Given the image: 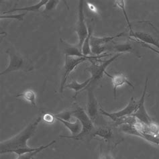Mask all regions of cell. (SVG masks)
I'll list each match as a JSON object with an SVG mask.
<instances>
[{"instance_id": "cell-5", "label": "cell", "mask_w": 159, "mask_h": 159, "mask_svg": "<svg viewBox=\"0 0 159 159\" xmlns=\"http://www.w3.org/2000/svg\"><path fill=\"white\" fill-rule=\"evenodd\" d=\"M87 60L91 61L88 58H83V57H68L65 56V62L63 69V73L62 75L61 85H60V91L62 93L64 87H65V83L67 81V79L69 77L70 73L75 69V67L81 62H84Z\"/></svg>"}, {"instance_id": "cell-24", "label": "cell", "mask_w": 159, "mask_h": 159, "mask_svg": "<svg viewBox=\"0 0 159 159\" xmlns=\"http://www.w3.org/2000/svg\"><path fill=\"white\" fill-rule=\"evenodd\" d=\"M54 117L57 118H59L66 122H73L72 120L75 118L73 116V111H64L59 113V114H54Z\"/></svg>"}, {"instance_id": "cell-6", "label": "cell", "mask_w": 159, "mask_h": 159, "mask_svg": "<svg viewBox=\"0 0 159 159\" xmlns=\"http://www.w3.org/2000/svg\"><path fill=\"white\" fill-rule=\"evenodd\" d=\"M124 32L120 33L118 34L111 36H106V37H95L92 36L90 39V46L92 54H95V56H99L102 55V53L104 51H106L107 48L105 47L106 44L110 43V42L114 40L116 38L124 36Z\"/></svg>"}, {"instance_id": "cell-16", "label": "cell", "mask_w": 159, "mask_h": 159, "mask_svg": "<svg viewBox=\"0 0 159 159\" xmlns=\"http://www.w3.org/2000/svg\"><path fill=\"white\" fill-rule=\"evenodd\" d=\"M91 81V77L87 79V80H86L85 82H83L81 83L77 82L75 79H74V80H73L70 83H69V84L66 85L65 87L66 88H69L70 89L74 90L75 91V95L73 97V98H76L79 92L83 91L84 89H86L90 84Z\"/></svg>"}, {"instance_id": "cell-9", "label": "cell", "mask_w": 159, "mask_h": 159, "mask_svg": "<svg viewBox=\"0 0 159 159\" xmlns=\"http://www.w3.org/2000/svg\"><path fill=\"white\" fill-rule=\"evenodd\" d=\"M148 81V79L146 78L143 93H142V95L141 98L140 99L139 102H138V107L136 108L135 112L132 115L133 116H134L136 119L139 120L141 123L147 125L151 122H152V120L151 118L149 116L147 111H146L145 106H144V99H145L146 90H147Z\"/></svg>"}, {"instance_id": "cell-2", "label": "cell", "mask_w": 159, "mask_h": 159, "mask_svg": "<svg viewBox=\"0 0 159 159\" xmlns=\"http://www.w3.org/2000/svg\"><path fill=\"white\" fill-rule=\"evenodd\" d=\"M73 116L74 118L79 120L82 125V130L78 135L72 136H61V138H66V139H74L76 140H83L84 138L93 132L94 129V125L93 121H92L89 116L87 115L85 111L80 106H77L76 110L73 111Z\"/></svg>"}, {"instance_id": "cell-15", "label": "cell", "mask_w": 159, "mask_h": 159, "mask_svg": "<svg viewBox=\"0 0 159 159\" xmlns=\"http://www.w3.org/2000/svg\"><path fill=\"white\" fill-rule=\"evenodd\" d=\"M57 120L61 122L62 124L65 125V126L67 128L70 133H71V136H75L78 135L79 134H80V132L82 130V125L80 122V121L79 120L76 119V120L75 122H66V121L62 120L59 118H55Z\"/></svg>"}, {"instance_id": "cell-22", "label": "cell", "mask_w": 159, "mask_h": 159, "mask_svg": "<svg viewBox=\"0 0 159 159\" xmlns=\"http://www.w3.org/2000/svg\"><path fill=\"white\" fill-rule=\"evenodd\" d=\"M88 30H89L88 36H87L86 39L84 41V43H83V44L82 50H81L82 53L85 56H91V54H92L91 46H90V39L91 36L92 30H91V28L90 27L88 28Z\"/></svg>"}, {"instance_id": "cell-20", "label": "cell", "mask_w": 159, "mask_h": 159, "mask_svg": "<svg viewBox=\"0 0 159 159\" xmlns=\"http://www.w3.org/2000/svg\"><path fill=\"white\" fill-rule=\"evenodd\" d=\"M55 142H56V140H53V141L51 142L49 144H47L46 146H39V149H38L37 150H35V151H34V152L24 154H22V155L18 156V158H16V159H33V157H34L36 155V154L40 152L41 151H43V150L50 147V146H51L52 144H54V143H55Z\"/></svg>"}, {"instance_id": "cell-13", "label": "cell", "mask_w": 159, "mask_h": 159, "mask_svg": "<svg viewBox=\"0 0 159 159\" xmlns=\"http://www.w3.org/2000/svg\"><path fill=\"white\" fill-rule=\"evenodd\" d=\"M129 36L144 44L154 46L159 50V39L153 37L151 34L143 32H134Z\"/></svg>"}, {"instance_id": "cell-23", "label": "cell", "mask_w": 159, "mask_h": 159, "mask_svg": "<svg viewBox=\"0 0 159 159\" xmlns=\"http://www.w3.org/2000/svg\"><path fill=\"white\" fill-rule=\"evenodd\" d=\"M115 4H116V6L117 7H118L120 8V9L123 11V14H124V17H125V20H126L127 24H128V27H129V34H132V33L134 32V31L132 30V28L131 23L129 22L128 16V15H127L126 11H125V2L124 1V0H120V1H116V2H115Z\"/></svg>"}, {"instance_id": "cell-12", "label": "cell", "mask_w": 159, "mask_h": 159, "mask_svg": "<svg viewBox=\"0 0 159 159\" xmlns=\"http://www.w3.org/2000/svg\"><path fill=\"white\" fill-rule=\"evenodd\" d=\"M87 114L93 122L98 115V103L96 100L93 88L88 89V102L87 106Z\"/></svg>"}, {"instance_id": "cell-1", "label": "cell", "mask_w": 159, "mask_h": 159, "mask_svg": "<svg viewBox=\"0 0 159 159\" xmlns=\"http://www.w3.org/2000/svg\"><path fill=\"white\" fill-rule=\"evenodd\" d=\"M43 120L42 116H39L32 123L28 124L22 132L11 139L1 142L0 143V153L6 154L7 151L18 148H29L27 144L28 140L30 139L36 130L38 125Z\"/></svg>"}, {"instance_id": "cell-26", "label": "cell", "mask_w": 159, "mask_h": 159, "mask_svg": "<svg viewBox=\"0 0 159 159\" xmlns=\"http://www.w3.org/2000/svg\"><path fill=\"white\" fill-rule=\"evenodd\" d=\"M26 12H23L22 14H7V15H2L0 16L1 19H11V20H16L20 21V22H23L24 20V17L26 16Z\"/></svg>"}, {"instance_id": "cell-4", "label": "cell", "mask_w": 159, "mask_h": 159, "mask_svg": "<svg viewBox=\"0 0 159 159\" xmlns=\"http://www.w3.org/2000/svg\"><path fill=\"white\" fill-rule=\"evenodd\" d=\"M121 54H122L117 53L116 55L111 57L110 59H108L106 61H102V63L100 65H96L93 61H91V65L89 67L87 68V70H88L91 74V81L90 83V84L93 83H95L97 81L99 80L100 79H102L103 74H106L107 73L106 69L107 66L110 65L113 61H114L116 59H117Z\"/></svg>"}, {"instance_id": "cell-10", "label": "cell", "mask_w": 159, "mask_h": 159, "mask_svg": "<svg viewBox=\"0 0 159 159\" xmlns=\"http://www.w3.org/2000/svg\"><path fill=\"white\" fill-rule=\"evenodd\" d=\"M137 107H138V102L134 99V98L132 97L131 98L130 101H129V102L128 103V106L125 107H124L122 110L118 111L117 112H114V113H109L106 111L105 110H103L102 108H99V111H101L102 114L111 118V120H112L114 122H115L117 119L123 118V117H125V116H132L134 113L135 112Z\"/></svg>"}, {"instance_id": "cell-25", "label": "cell", "mask_w": 159, "mask_h": 159, "mask_svg": "<svg viewBox=\"0 0 159 159\" xmlns=\"http://www.w3.org/2000/svg\"><path fill=\"white\" fill-rule=\"evenodd\" d=\"M38 149H39V148H31V147L18 148V149H15V150H8V151L6 152V153H15L16 154H18V156H20V155H22V154H24L34 152V151H35V150H37Z\"/></svg>"}, {"instance_id": "cell-21", "label": "cell", "mask_w": 159, "mask_h": 159, "mask_svg": "<svg viewBox=\"0 0 159 159\" xmlns=\"http://www.w3.org/2000/svg\"><path fill=\"white\" fill-rule=\"evenodd\" d=\"M112 51L117 52L119 54H122L124 52H132V51H133V46L129 43L116 44L113 47Z\"/></svg>"}, {"instance_id": "cell-3", "label": "cell", "mask_w": 159, "mask_h": 159, "mask_svg": "<svg viewBox=\"0 0 159 159\" xmlns=\"http://www.w3.org/2000/svg\"><path fill=\"white\" fill-rule=\"evenodd\" d=\"M6 53L10 57V64L5 70L1 72L0 73L1 75L16 70L29 71L33 69V66L30 61L21 56L14 49L8 48L6 51Z\"/></svg>"}, {"instance_id": "cell-18", "label": "cell", "mask_w": 159, "mask_h": 159, "mask_svg": "<svg viewBox=\"0 0 159 159\" xmlns=\"http://www.w3.org/2000/svg\"><path fill=\"white\" fill-rule=\"evenodd\" d=\"M91 136H99L105 140H110L113 136L112 129L109 127H99L92 132Z\"/></svg>"}, {"instance_id": "cell-28", "label": "cell", "mask_w": 159, "mask_h": 159, "mask_svg": "<svg viewBox=\"0 0 159 159\" xmlns=\"http://www.w3.org/2000/svg\"><path fill=\"white\" fill-rule=\"evenodd\" d=\"M148 132L152 135L159 136V125L155 122H151L147 125Z\"/></svg>"}, {"instance_id": "cell-29", "label": "cell", "mask_w": 159, "mask_h": 159, "mask_svg": "<svg viewBox=\"0 0 159 159\" xmlns=\"http://www.w3.org/2000/svg\"><path fill=\"white\" fill-rule=\"evenodd\" d=\"M42 119L44 122H46L47 124H52L54 122V120H55V117L54 115L51 114H45L43 117H42Z\"/></svg>"}, {"instance_id": "cell-27", "label": "cell", "mask_w": 159, "mask_h": 159, "mask_svg": "<svg viewBox=\"0 0 159 159\" xmlns=\"http://www.w3.org/2000/svg\"><path fill=\"white\" fill-rule=\"evenodd\" d=\"M59 2V0H48V3L46 4L45 8L44 11H43V13H46V12L51 11L54 10H55Z\"/></svg>"}, {"instance_id": "cell-19", "label": "cell", "mask_w": 159, "mask_h": 159, "mask_svg": "<svg viewBox=\"0 0 159 159\" xmlns=\"http://www.w3.org/2000/svg\"><path fill=\"white\" fill-rule=\"evenodd\" d=\"M16 97L22 98L24 100H26V101L30 103L33 107H36V95L34 91L26 90L22 93L16 95Z\"/></svg>"}, {"instance_id": "cell-17", "label": "cell", "mask_w": 159, "mask_h": 159, "mask_svg": "<svg viewBox=\"0 0 159 159\" xmlns=\"http://www.w3.org/2000/svg\"><path fill=\"white\" fill-rule=\"evenodd\" d=\"M48 2V0H41L39 3L35 4V5H33L31 6H27V7H24L21 8H14V9L8 10L6 12H3V14H10L11 12L14 11H39L40 8L46 6Z\"/></svg>"}, {"instance_id": "cell-8", "label": "cell", "mask_w": 159, "mask_h": 159, "mask_svg": "<svg viewBox=\"0 0 159 159\" xmlns=\"http://www.w3.org/2000/svg\"><path fill=\"white\" fill-rule=\"evenodd\" d=\"M60 47L61 48L62 52L65 54V56L68 57H83L88 58L91 60H95L99 61V58L103 57H107L108 54H103L99 56H85L83 54L77 46L70 44L62 39H60Z\"/></svg>"}, {"instance_id": "cell-7", "label": "cell", "mask_w": 159, "mask_h": 159, "mask_svg": "<svg viewBox=\"0 0 159 159\" xmlns=\"http://www.w3.org/2000/svg\"><path fill=\"white\" fill-rule=\"evenodd\" d=\"M84 1L81 0L79 2V21L76 28V31L79 38V44L77 47L79 48L82 50V46L84 43L86 38L88 36L89 30L85 22V16L83 11V6H84ZM82 52V51H81Z\"/></svg>"}, {"instance_id": "cell-31", "label": "cell", "mask_w": 159, "mask_h": 159, "mask_svg": "<svg viewBox=\"0 0 159 159\" xmlns=\"http://www.w3.org/2000/svg\"><path fill=\"white\" fill-rule=\"evenodd\" d=\"M99 159H113V157L111 156V154H109V153H102L101 155H100Z\"/></svg>"}, {"instance_id": "cell-11", "label": "cell", "mask_w": 159, "mask_h": 159, "mask_svg": "<svg viewBox=\"0 0 159 159\" xmlns=\"http://www.w3.org/2000/svg\"><path fill=\"white\" fill-rule=\"evenodd\" d=\"M120 127L121 129L125 133L140 137L150 142L159 145V136L152 135L148 132H140L134 125L129 124H122Z\"/></svg>"}, {"instance_id": "cell-30", "label": "cell", "mask_w": 159, "mask_h": 159, "mask_svg": "<svg viewBox=\"0 0 159 159\" xmlns=\"http://www.w3.org/2000/svg\"><path fill=\"white\" fill-rule=\"evenodd\" d=\"M137 41H139V40H137ZM139 43H140V44H141L143 47H144V48H148V49H150V50H151V51H152L153 52H154L155 53L158 54V55H159V50H157V49H155V48H154L153 47H150V45H148V44H144V43H142V42H140V41H139Z\"/></svg>"}, {"instance_id": "cell-14", "label": "cell", "mask_w": 159, "mask_h": 159, "mask_svg": "<svg viewBox=\"0 0 159 159\" xmlns=\"http://www.w3.org/2000/svg\"><path fill=\"white\" fill-rule=\"evenodd\" d=\"M106 75L110 78H111L112 85L113 87H114V95L115 98H116V91L118 87L122 86L124 84L128 85L129 86L132 87L133 89H134V86L128 81L127 77L125 75L120 73L113 76V75H110L107 72L106 73Z\"/></svg>"}]
</instances>
